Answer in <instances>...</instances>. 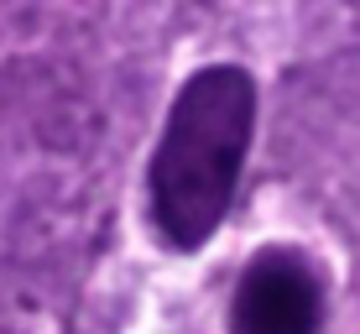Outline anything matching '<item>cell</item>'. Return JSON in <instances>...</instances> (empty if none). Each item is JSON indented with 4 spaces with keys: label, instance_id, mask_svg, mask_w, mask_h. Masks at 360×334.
Segmentation results:
<instances>
[{
    "label": "cell",
    "instance_id": "cell-1",
    "mask_svg": "<svg viewBox=\"0 0 360 334\" xmlns=\"http://www.w3.org/2000/svg\"><path fill=\"white\" fill-rule=\"evenodd\" d=\"M256 131V79L240 63H209L172 94L152 167L146 204L172 251H198L225 225Z\"/></svg>",
    "mask_w": 360,
    "mask_h": 334
},
{
    "label": "cell",
    "instance_id": "cell-2",
    "mask_svg": "<svg viewBox=\"0 0 360 334\" xmlns=\"http://www.w3.org/2000/svg\"><path fill=\"white\" fill-rule=\"evenodd\" d=\"M324 288L292 251H262L230 298V334H319Z\"/></svg>",
    "mask_w": 360,
    "mask_h": 334
}]
</instances>
